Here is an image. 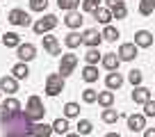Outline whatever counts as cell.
Segmentation results:
<instances>
[{"label":"cell","instance_id":"ac0fdd59","mask_svg":"<svg viewBox=\"0 0 155 137\" xmlns=\"http://www.w3.org/2000/svg\"><path fill=\"white\" fill-rule=\"evenodd\" d=\"M105 85H107V89H110V92H114V89H121L123 75L119 73V71H114V73H107V75H105Z\"/></svg>","mask_w":155,"mask_h":137},{"label":"cell","instance_id":"74e56055","mask_svg":"<svg viewBox=\"0 0 155 137\" xmlns=\"http://www.w3.org/2000/svg\"><path fill=\"white\" fill-rule=\"evenodd\" d=\"M112 16H114L116 21L126 18V16H128V9H126V5H121V7H114V9H112Z\"/></svg>","mask_w":155,"mask_h":137},{"label":"cell","instance_id":"3957f363","mask_svg":"<svg viewBox=\"0 0 155 137\" xmlns=\"http://www.w3.org/2000/svg\"><path fill=\"white\" fill-rule=\"evenodd\" d=\"M57 23H59V21H57V16H55V14H44V18H37L32 23V30L37 34H44V37H46L50 30L57 28Z\"/></svg>","mask_w":155,"mask_h":137},{"label":"cell","instance_id":"e575fe53","mask_svg":"<svg viewBox=\"0 0 155 137\" xmlns=\"http://www.w3.org/2000/svg\"><path fill=\"white\" fill-rule=\"evenodd\" d=\"M82 101L84 103H98V92H96V89H91V87H87L82 92Z\"/></svg>","mask_w":155,"mask_h":137},{"label":"cell","instance_id":"7402d4cb","mask_svg":"<svg viewBox=\"0 0 155 137\" xmlns=\"http://www.w3.org/2000/svg\"><path fill=\"white\" fill-rule=\"evenodd\" d=\"M50 126H53V130H55V132H59V135H68V119H66V117L55 119Z\"/></svg>","mask_w":155,"mask_h":137},{"label":"cell","instance_id":"5bb4252c","mask_svg":"<svg viewBox=\"0 0 155 137\" xmlns=\"http://www.w3.org/2000/svg\"><path fill=\"white\" fill-rule=\"evenodd\" d=\"M128 128H130L132 132L146 130V117L144 114H130V117H128Z\"/></svg>","mask_w":155,"mask_h":137},{"label":"cell","instance_id":"d590c367","mask_svg":"<svg viewBox=\"0 0 155 137\" xmlns=\"http://www.w3.org/2000/svg\"><path fill=\"white\" fill-rule=\"evenodd\" d=\"M82 9L94 14L96 9H101V0H82Z\"/></svg>","mask_w":155,"mask_h":137},{"label":"cell","instance_id":"f546056e","mask_svg":"<svg viewBox=\"0 0 155 137\" xmlns=\"http://www.w3.org/2000/svg\"><path fill=\"white\" fill-rule=\"evenodd\" d=\"M57 7L64 12H75L80 7V0H57Z\"/></svg>","mask_w":155,"mask_h":137},{"label":"cell","instance_id":"44dd1931","mask_svg":"<svg viewBox=\"0 0 155 137\" xmlns=\"http://www.w3.org/2000/svg\"><path fill=\"white\" fill-rule=\"evenodd\" d=\"M94 18H96L98 23H103V25H110V21L114 18V16H112V9H107V7H101V9L94 12Z\"/></svg>","mask_w":155,"mask_h":137},{"label":"cell","instance_id":"4316f807","mask_svg":"<svg viewBox=\"0 0 155 137\" xmlns=\"http://www.w3.org/2000/svg\"><path fill=\"white\" fill-rule=\"evenodd\" d=\"M98 59H103V55L98 53V48H89L87 53H84V62H87L89 66H96Z\"/></svg>","mask_w":155,"mask_h":137},{"label":"cell","instance_id":"83f0119b","mask_svg":"<svg viewBox=\"0 0 155 137\" xmlns=\"http://www.w3.org/2000/svg\"><path fill=\"white\" fill-rule=\"evenodd\" d=\"M75 128H78V135L84 137V135H89V132L94 130V123L89 121V119H78V126Z\"/></svg>","mask_w":155,"mask_h":137},{"label":"cell","instance_id":"7a4b0ae2","mask_svg":"<svg viewBox=\"0 0 155 137\" xmlns=\"http://www.w3.org/2000/svg\"><path fill=\"white\" fill-rule=\"evenodd\" d=\"M23 112L28 114V119L32 123H39L41 119H44V114H46V108H44V103H41V98H39V96H30Z\"/></svg>","mask_w":155,"mask_h":137},{"label":"cell","instance_id":"9c48e42d","mask_svg":"<svg viewBox=\"0 0 155 137\" xmlns=\"http://www.w3.org/2000/svg\"><path fill=\"white\" fill-rule=\"evenodd\" d=\"M137 53H139V48H137L135 41H130V44H121L119 46V57H121V62H132V59L137 57Z\"/></svg>","mask_w":155,"mask_h":137},{"label":"cell","instance_id":"ee69618b","mask_svg":"<svg viewBox=\"0 0 155 137\" xmlns=\"http://www.w3.org/2000/svg\"><path fill=\"white\" fill-rule=\"evenodd\" d=\"M105 137H121V135H116V132H107Z\"/></svg>","mask_w":155,"mask_h":137},{"label":"cell","instance_id":"603a6c76","mask_svg":"<svg viewBox=\"0 0 155 137\" xmlns=\"http://www.w3.org/2000/svg\"><path fill=\"white\" fill-rule=\"evenodd\" d=\"M2 44H5L7 48H18L21 46V37L16 32H7V34H2Z\"/></svg>","mask_w":155,"mask_h":137},{"label":"cell","instance_id":"f1b7e54d","mask_svg":"<svg viewBox=\"0 0 155 137\" xmlns=\"http://www.w3.org/2000/svg\"><path fill=\"white\" fill-rule=\"evenodd\" d=\"M119 37H121V34H119V30H116L114 25H105V28H103V39L105 41H116Z\"/></svg>","mask_w":155,"mask_h":137},{"label":"cell","instance_id":"ffe728a7","mask_svg":"<svg viewBox=\"0 0 155 137\" xmlns=\"http://www.w3.org/2000/svg\"><path fill=\"white\" fill-rule=\"evenodd\" d=\"M98 105L101 108H105V110H110L112 105H114V92H98Z\"/></svg>","mask_w":155,"mask_h":137},{"label":"cell","instance_id":"30bf717a","mask_svg":"<svg viewBox=\"0 0 155 137\" xmlns=\"http://www.w3.org/2000/svg\"><path fill=\"white\" fill-rule=\"evenodd\" d=\"M103 66L107 68V71H110V73H114V71H119V64H121V57H119V55L116 53H105L103 55Z\"/></svg>","mask_w":155,"mask_h":137},{"label":"cell","instance_id":"e0dca14e","mask_svg":"<svg viewBox=\"0 0 155 137\" xmlns=\"http://www.w3.org/2000/svg\"><path fill=\"white\" fill-rule=\"evenodd\" d=\"M53 126H48V123H44V121H39V123H34L32 126V132H30V135L32 137H50L53 135Z\"/></svg>","mask_w":155,"mask_h":137},{"label":"cell","instance_id":"ba28073f","mask_svg":"<svg viewBox=\"0 0 155 137\" xmlns=\"http://www.w3.org/2000/svg\"><path fill=\"white\" fill-rule=\"evenodd\" d=\"M16 57H18V62H32L34 57H37V46L34 44H21L18 48H16Z\"/></svg>","mask_w":155,"mask_h":137},{"label":"cell","instance_id":"8fae6325","mask_svg":"<svg viewBox=\"0 0 155 137\" xmlns=\"http://www.w3.org/2000/svg\"><path fill=\"white\" fill-rule=\"evenodd\" d=\"M0 89H2V94H16L18 92V80L14 75H2L0 78Z\"/></svg>","mask_w":155,"mask_h":137},{"label":"cell","instance_id":"d6986e66","mask_svg":"<svg viewBox=\"0 0 155 137\" xmlns=\"http://www.w3.org/2000/svg\"><path fill=\"white\" fill-rule=\"evenodd\" d=\"M12 75H14L16 80H28V75H30L28 64L25 62H16L14 66H12Z\"/></svg>","mask_w":155,"mask_h":137},{"label":"cell","instance_id":"484cf974","mask_svg":"<svg viewBox=\"0 0 155 137\" xmlns=\"http://www.w3.org/2000/svg\"><path fill=\"white\" fill-rule=\"evenodd\" d=\"M64 44H66L68 48H78V46L82 44V34H78V32H68L66 37H64Z\"/></svg>","mask_w":155,"mask_h":137},{"label":"cell","instance_id":"4fadbf2b","mask_svg":"<svg viewBox=\"0 0 155 137\" xmlns=\"http://www.w3.org/2000/svg\"><path fill=\"white\" fill-rule=\"evenodd\" d=\"M44 48H46L48 55H59L62 53V46H59L57 37H53V34H46L44 37Z\"/></svg>","mask_w":155,"mask_h":137},{"label":"cell","instance_id":"f6af8a7d","mask_svg":"<svg viewBox=\"0 0 155 137\" xmlns=\"http://www.w3.org/2000/svg\"><path fill=\"white\" fill-rule=\"evenodd\" d=\"M0 98H2V89H0Z\"/></svg>","mask_w":155,"mask_h":137},{"label":"cell","instance_id":"9a60e30c","mask_svg":"<svg viewBox=\"0 0 155 137\" xmlns=\"http://www.w3.org/2000/svg\"><path fill=\"white\" fill-rule=\"evenodd\" d=\"M132 101L139 103V105H146L150 101V89L148 87H135L132 89Z\"/></svg>","mask_w":155,"mask_h":137},{"label":"cell","instance_id":"5b68a950","mask_svg":"<svg viewBox=\"0 0 155 137\" xmlns=\"http://www.w3.org/2000/svg\"><path fill=\"white\" fill-rule=\"evenodd\" d=\"M7 21H9L12 25H18V28H28L30 23H32V18H30V14L25 9H12L9 14H7Z\"/></svg>","mask_w":155,"mask_h":137},{"label":"cell","instance_id":"cb8c5ba5","mask_svg":"<svg viewBox=\"0 0 155 137\" xmlns=\"http://www.w3.org/2000/svg\"><path fill=\"white\" fill-rule=\"evenodd\" d=\"M64 117L66 119H78L80 117V105L73 103V101H68L66 105H64Z\"/></svg>","mask_w":155,"mask_h":137},{"label":"cell","instance_id":"f35d334b","mask_svg":"<svg viewBox=\"0 0 155 137\" xmlns=\"http://www.w3.org/2000/svg\"><path fill=\"white\" fill-rule=\"evenodd\" d=\"M144 117H155V101L153 98L144 105Z\"/></svg>","mask_w":155,"mask_h":137},{"label":"cell","instance_id":"60d3db41","mask_svg":"<svg viewBox=\"0 0 155 137\" xmlns=\"http://www.w3.org/2000/svg\"><path fill=\"white\" fill-rule=\"evenodd\" d=\"M144 137H155V128H146V130H144Z\"/></svg>","mask_w":155,"mask_h":137},{"label":"cell","instance_id":"d6a6232c","mask_svg":"<svg viewBox=\"0 0 155 137\" xmlns=\"http://www.w3.org/2000/svg\"><path fill=\"white\" fill-rule=\"evenodd\" d=\"M141 78H144V73H141L139 68H132L130 73H128V80H130L132 87H141Z\"/></svg>","mask_w":155,"mask_h":137},{"label":"cell","instance_id":"8d00e7d4","mask_svg":"<svg viewBox=\"0 0 155 137\" xmlns=\"http://www.w3.org/2000/svg\"><path fill=\"white\" fill-rule=\"evenodd\" d=\"M48 0H30V9L32 12H46Z\"/></svg>","mask_w":155,"mask_h":137},{"label":"cell","instance_id":"7c38bea8","mask_svg":"<svg viewBox=\"0 0 155 137\" xmlns=\"http://www.w3.org/2000/svg\"><path fill=\"white\" fill-rule=\"evenodd\" d=\"M135 44H137V48H148V46H153V34H150L148 30H137L135 32Z\"/></svg>","mask_w":155,"mask_h":137},{"label":"cell","instance_id":"ab89813d","mask_svg":"<svg viewBox=\"0 0 155 137\" xmlns=\"http://www.w3.org/2000/svg\"><path fill=\"white\" fill-rule=\"evenodd\" d=\"M105 2H107V9H114V7L126 5V0H105Z\"/></svg>","mask_w":155,"mask_h":137},{"label":"cell","instance_id":"836d02e7","mask_svg":"<svg viewBox=\"0 0 155 137\" xmlns=\"http://www.w3.org/2000/svg\"><path fill=\"white\" fill-rule=\"evenodd\" d=\"M2 108H5L7 112H21V103L16 101V98H5V101H2Z\"/></svg>","mask_w":155,"mask_h":137},{"label":"cell","instance_id":"52a82bcc","mask_svg":"<svg viewBox=\"0 0 155 137\" xmlns=\"http://www.w3.org/2000/svg\"><path fill=\"white\" fill-rule=\"evenodd\" d=\"M82 44L89 46V48H98V46L103 44V32H98V30L89 28L82 32Z\"/></svg>","mask_w":155,"mask_h":137},{"label":"cell","instance_id":"b9f144b4","mask_svg":"<svg viewBox=\"0 0 155 137\" xmlns=\"http://www.w3.org/2000/svg\"><path fill=\"white\" fill-rule=\"evenodd\" d=\"M5 114H7V110H5V108H2V103H0V119L5 117Z\"/></svg>","mask_w":155,"mask_h":137},{"label":"cell","instance_id":"6da1fadb","mask_svg":"<svg viewBox=\"0 0 155 137\" xmlns=\"http://www.w3.org/2000/svg\"><path fill=\"white\" fill-rule=\"evenodd\" d=\"M34 123L28 119V114L21 112H7L0 119V128L5 132V137H30Z\"/></svg>","mask_w":155,"mask_h":137},{"label":"cell","instance_id":"1f68e13d","mask_svg":"<svg viewBox=\"0 0 155 137\" xmlns=\"http://www.w3.org/2000/svg\"><path fill=\"white\" fill-rule=\"evenodd\" d=\"M119 117H121V114H119V112H116V110H103V114H101V119H103V121H105V123H116V121H119Z\"/></svg>","mask_w":155,"mask_h":137},{"label":"cell","instance_id":"d4e9b609","mask_svg":"<svg viewBox=\"0 0 155 137\" xmlns=\"http://www.w3.org/2000/svg\"><path fill=\"white\" fill-rule=\"evenodd\" d=\"M82 80L84 82H96L98 80V66H89L87 64V66L82 68Z\"/></svg>","mask_w":155,"mask_h":137},{"label":"cell","instance_id":"4dcf8cb0","mask_svg":"<svg viewBox=\"0 0 155 137\" xmlns=\"http://www.w3.org/2000/svg\"><path fill=\"white\" fill-rule=\"evenodd\" d=\"M153 9H155V0H139V14L141 16L153 14Z\"/></svg>","mask_w":155,"mask_h":137},{"label":"cell","instance_id":"bcb514c9","mask_svg":"<svg viewBox=\"0 0 155 137\" xmlns=\"http://www.w3.org/2000/svg\"><path fill=\"white\" fill-rule=\"evenodd\" d=\"M0 41H2V34H0Z\"/></svg>","mask_w":155,"mask_h":137},{"label":"cell","instance_id":"7dc6e473","mask_svg":"<svg viewBox=\"0 0 155 137\" xmlns=\"http://www.w3.org/2000/svg\"><path fill=\"white\" fill-rule=\"evenodd\" d=\"M30 137H32V135H30Z\"/></svg>","mask_w":155,"mask_h":137},{"label":"cell","instance_id":"8992f818","mask_svg":"<svg viewBox=\"0 0 155 137\" xmlns=\"http://www.w3.org/2000/svg\"><path fill=\"white\" fill-rule=\"evenodd\" d=\"M75 66H78V55H73V53L62 55V59H59V73H62L64 78L71 75L73 71H75Z\"/></svg>","mask_w":155,"mask_h":137},{"label":"cell","instance_id":"277c9868","mask_svg":"<svg viewBox=\"0 0 155 137\" xmlns=\"http://www.w3.org/2000/svg\"><path fill=\"white\" fill-rule=\"evenodd\" d=\"M64 92V75L62 73H48L46 78V94L48 96H57Z\"/></svg>","mask_w":155,"mask_h":137},{"label":"cell","instance_id":"2e32d148","mask_svg":"<svg viewBox=\"0 0 155 137\" xmlns=\"http://www.w3.org/2000/svg\"><path fill=\"white\" fill-rule=\"evenodd\" d=\"M82 23H84V18H82V14H80V12H68L66 18H64V25H66V28H71V30H78Z\"/></svg>","mask_w":155,"mask_h":137},{"label":"cell","instance_id":"7bdbcfd3","mask_svg":"<svg viewBox=\"0 0 155 137\" xmlns=\"http://www.w3.org/2000/svg\"><path fill=\"white\" fill-rule=\"evenodd\" d=\"M64 137H82V135H78V132H68V135H64Z\"/></svg>","mask_w":155,"mask_h":137}]
</instances>
